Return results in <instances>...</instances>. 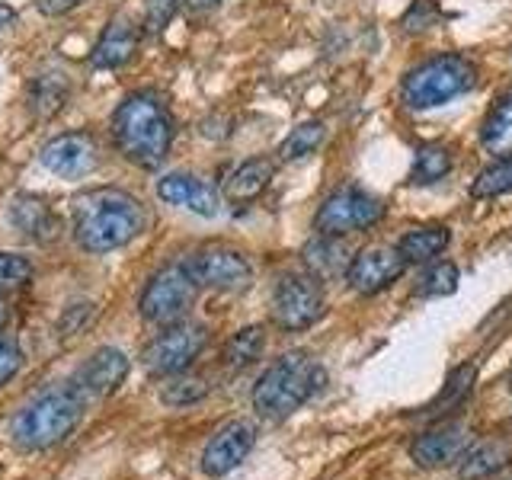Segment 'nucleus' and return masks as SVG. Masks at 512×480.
I'll list each match as a JSON object with an SVG mask.
<instances>
[{
  "instance_id": "30",
  "label": "nucleus",
  "mask_w": 512,
  "mask_h": 480,
  "mask_svg": "<svg viewBox=\"0 0 512 480\" xmlns=\"http://www.w3.org/2000/svg\"><path fill=\"white\" fill-rule=\"evenodd\" d=\"M461 282V272L455 263H436L426 269V276L420 279V285H416V292H420L423 298H445V295H455V288Z\"/></svg>"
},
{
  "instance_id": "16",
  "label": "nucleus",
  "mask_w": 512,
  "mask_h": 480,
  "mask_svg": "<svg viewBox=\"0 0 512 480\" xmlns=\"http://www.w3.org/2000/svg\"><path fill=\"white\" fill-rule=\"evenodd\" d=\"M128 372H132V362H128L125 352L103 346L77 368L74 384L87 397H109L112 391H119V384L128 378Z\"/></svg>"
},
{
  "instance_id": "22",
  "label": "nucleus",
  "mask_w": 512,
  "mask_h": 480,
  "mask_svg": "<svg viewBox=\"0 0 512 480\" xmlns=\"http://www.w3.org/2000/svg\"><path fill=\"white\" fill-rule=\"evenodd\" d=\"M480 144L484 151L500 157H512V93H506L500 103L490 109V116L480 125Z\"/></svg>"
},
{
  "instance_id": "26",
  "label": "nucleus",
  "mask_w": 512,
  "mask_h": 480,
  "mask_svg": "<svg viewBox=\"0 0 512 480\" xmlns=\"http://www.w3.org/2000/svg\"><path fill=\"white\" fill-rule=\"evenodd\" d=\"M263 349H266L263 327H244V330H237L228 343H224L221 359H224V365H228V368L240 372V368H247V365H253L256 359H260Z\"/></svg>"
},
{
  "instance_id": "38",
  "label": "nucleus",
  "mask_w": 512,
  "mask_h": 480,
  "mask_svg": "<svg viewBox=\"0 0 512 480\" xmlns=\"http://www.w3.org/2000/svg\"><path fill=\"white\" fill-rule=\"evenodd\" d=\"M221 0H183V7L189 13H205V10H215Z\"/></svg>"
},
{
  "instance_id": "20",
  "label": "nucleus",
  "mask_w": 512,
  "mask_h": 480,
  "mask_svg": "<svg viewBox=\"0 0 512 480\" xmlns=\"http://www.w3.org/2000/svg\"><path fill=\"white\" fill-rule=\"evenodd\" d=\"M301 260L308 266V272L314 279L327 282V279H340L349 272L352 256L343 244V237H330V234H317L314 240H308L301 250Z\"/></svg>"
},
{
  "instance_id": "34",
  "label": "nucleus",
  "mask_w": 512,
  "mask_h": 480,
  "mask_svg": "<svg viewBox=\"0 0 512 480\" xmlns=\"http://www.w3.org/2000/svg\"><path fill=\"white\" fill-rule=\"evenodd\" d=\"M23 368V349L13 336H0V388L10 384Z\"/></svg>"
},
{
  "instance_id": "17",
  "label": "nucleus",
  "mask_w": 512,
  "mask_h": 480,
  "mask_svg": "<svg viewBox=\"0 0 512 480\" xmlns=\"http://www.w3.org/2000/svg\"><path fill=\"white\" fill-rule=\"evenodd\" d=\"M468 442H471V429L464 423H445L439 429L426 432L413 445H410V458L420 464V468H445V464H455L468 455Z\"/></svg>"
},
{
  "instance_id": "3",
  "label": "nucleus",
  "mask_w": 512,
  "mask_h": 480,
  "mask_svg": "<svg viewBox=\"0 0 512 480\" xmlns=\"http://www.w3.org/2000/svg\"><path fill=\"white\" fill-rule=\"evenodd\" d=\"M87 394L74 381L48 384L10 420V439L20 452H48L84 420Z\"/></svg>"
},
{
  "instance_id": "36",
  "label": "nucleus",
  "mask_w": 512,
  "mask_h": 480,
  "mask_svg": "<svg viewBox=\"0 0 512 480\" xmlns=\"http://www.w3.org/2000/svg\"><path fill=\"white\" fill-rule=\"evenodd\" d=\"M436 16H439V10L432 7L429 0H416V4L404 16V29L407 32H423V29H429L432 23H436Z\"/></svg>"
},
{
  "instance_id": "23",
  "label": "nucleus",
  "mask_w": 512,
  "mask_h": 480,
  "mask_svg": "<svg viewBox=\"0 0 512 480\" xmlns=\"http://www.w3.org/2000/svg\"><path fill=\"white\" fill-rule=\"evenodd\" d=\"M512 461V445L506 439H493L471 448L468 455L461 458V480H484L496 471H503Z\"/></svg>"
},
{
  "instance_id": "13",
  "label": "nucleus",
  "mask_w": 512,
  "mask_h": 480,
  "mask_svg": "<svg viewBox=\"0 0 512 480\" xmlns=\"http://www.w3.org/2000/svg\"><path fill=\"white\" fill-rule=\"evenodd\" d=\"M253 442H256V429L250 423L234 420L228 426H221L202 452V471L208 477H224L250 455Z\"/></svg>"
},
{
  "instance_id": "37",
  "label": "nucleus",
  "mask_w": 512,
  "mask_h": 480,
  "mask_svg": "<svg viewBox=\"0 0 512 480\" xmlns=\"http://www.w3.org/2000/svg\"><path fill=\"white\" fill-rule=\"evenodd\" d=\"M80 4H87V0H39V10L45 16H64V13L77 10Z\"/></svg>"
},
{
  "instance_id": "11",
  "label": "nucleus",
  "mask_w": 512,
  "mask_h": 480,
  "mask_svg": "<svg viewBox=\"0 0 512 480\" xmlns=\"http://www.w3.org/2000/svg\"><path fill=\"white\" fill-rule=\"evenodd\" d=\"M39 160L61 180H84L100 167V144L90 132H61L42 144Z\"/></svg>"
},
{
  "instance_id": "40",
  "label": "nucleus",
  "mask_w": 512,
  "mask_h": 480,
  "mask_svg": "<svg viewBox=\"0 0 512 480\" xmlns=\"http://www.w3.org/2000/svg\"><path fill=\"white\" fill-rule=\"evenodd\" d=\"M10 314H13V311H10V301H7L4 295H0V330H4V327L10 324Z\"/></svg>"
},
{
  "instance_id": "14",
  "label": "nucleus",
  "mask_w": 512,
  "mask_h": 480,
  "mask_svg": "<svg viewBox=\"0 0 512 480\" xmlns=\"http://www.w3.org/2000/svg\"><path fill=\"white\" fill-rule=\"evenodd\" d=\"M157 199L176 208H189L199 218H215L221 212V192L192 173H167L157 183Z\"/></svg>"
},
{
  "instance_id": "21",
  "label": "nucleus",
  "mask_w": 512,
  "mask_h": 480,
  "mask_svg": "<svg viewBox=\"0 0 512 480\" xmlns=\"http://www.w3.org/2000/svg\"><path fill=\"white\" fill-rule=\"evenodd\" d=\"M272 176H276V164L269 157H250L224 180V199L234 205L260 199L266 186L272 183Z\"/></svg>"
},
{
  "instance_id": "1",
  "label": "nucleus",
  "mask_w": 512,
  "mask_h": 480,
  "mask_svg": "<svg viewBox=\"0 0 512 480\" xmlns=\"http://www.w3.org/2000/svg\"><path fill=\"white\" fill-rule=\"evenodd\" d=\"M148 228V212L132 192L116 186L84 189L71 199V234L80 250L112 253Z\"/></svg>"
},
{
  "instance_id": "39",
  "label": "nucleus",
  "mask_w": 512,
  "mask_h": 480,
  "mask_svg": "<svg viewBox=\"0 0 512 480\" xmlns=\"http://www.w3.org/2000/svg\"><path fill=\"white\" fill-rule=\"evenodd\" d=\"M13 20H16V10H13V7H7V4H0V29L13 26Z\"/></svg>"
},
{
  "instance_id": "25",
  "label": "nucleus",
  "mask_w": 512,
  "mask_h": 480,
  "mask_svg": "<svg viewBox=\"0 0 512 480\" xmlns=\"http://www.w3.org/2000/svg\"><path fill=\"white\" fill-rule=\"evenodd\" d=\"M452 170V151L445 144H423L416 148L413 167H410V183L413 186H432L448 176Z\"/></svg>"
},
{
  "instance_id": "24",
  "label": "nucleus",
  "mask_w": 512,
  "mask_h": 480,
  "mask_svg": "<svg viewBox=\"0 0 512 480\" xmlns=\"http://www.w3.org/2000/svg\"><path fill=\"white\" fill-rule=\"evenodd\" d=\"M448 240H452V234H448L445 224H429V228L407 231L404 237H400L397 250L404 253L407 263H429L448 247Z\"/></svg>"
},
{
  "instance_id": "9",
  "label": "nucleus",
  "mask_w": 512,
  "mask_h": 480,
  "mask_svg": "<svg viewBox=\"0 0 512 480\" xmlns=\"http://www.w3.org/2000/svg\"><path fill=\"white\" fill-rule=\"evenodd\" d=\"M324 288L320 279L308 276H282L276 292H272V320L282 330H308L314 327L320 317H324Z\"/></svg>"
},
{
  "instance_id": "4",
  "label": "nucleus",
  "mask_w": 512,
  "mask_h": 480,
  "mask_svg": "<svg viewBox=\"0 0 512 480\" xmlns=\"http://www.w3.org/2000/svg\"><path fill=\"white\" fill-rule=\"evenodd\" d=\"M324 381V368H320L308 352L292 349L272 362L263 378L253 388V407L266 420H285L301 404H308L314 391Z\"/></svg>"
},
{
  "instance_id": "10",
  "label": "nucleus",
  "mask_w": 512,
  "mask_h": 480,
  "mask_svg": "<svg viewBox=\"0 0 512 480\" xmlns=\"http://www.w3.org/2000/svg\"><path fill=\"white\" fill-rule=\"evenodd\" d=\"M189 276L196 279L199 288H215V292H244L253 282V266L240 250L212 244L202 247L183 260Z\"/></svg>"
},
{
  "instance_id": "29",
  "label": "nucleus",
  "mask_w": 512,
  "mask_h": 480,
  "mask_svg": "<svg viewBox=\"0 0 512 480\" xmlns=\"http://www.w3.org/2000/svg\"><path fill=\"white\" fill-rule=\"evenodd\" d=\"M512 192V157H500L496 164L477 173V180L471 183L474 199H496Z\"/></svg>"
},
{
  "instance_id": "33",
  "label": "nucleus",
  "mask_w": 512,
  "mask_h": 480,
  "mask_svg": "<svg viewBox=\"0 0 512 480\" xmlns=\"http://www.w3.org/2000/svg\"><path fill=\"white\" fill-rule=\"evenodd\" d=\"M180 7H183V0H144V29L164 32Z\"/></svg>"
},
{
  "instance_id": "12",
  "label": "nucleus",
  "mask_w": 512,
  "mask_h": 480,
  "mask_svg": "<svg viewBox=\"0 0 512 480\" xmlns=\"http://www.w3.org/2000/svg\"><path fill=\"white\" fill-rule=\"evenodd\" d=\"M407 266L410 263L404 260V253H400L397 247L375 244V247H365L352 256L346 282L356 295H378L404 276Z\"/></svg>"
},
{
  "instance_id": "7",
  "label": "nucleus",
  "mask_w": 512,
  "mask_h": 480,
  "mask_svg": "<svg viewBox=\"0 0 512 480\" xmlns=\"http://www.w3.org/2000/svg\"><path fill=\"white\" fill-rule=\"evenodd\" d=\"M208 346V330L192 320H180V324L164 327V333H157L154 340L144 346L141 365L148 368L157 378L180 375L202 356V349Z\"/></svg>"
},
{
  "instance_id": "8",
  "label": "nucleus",
  "mask_w": 512,
  "mask_h": 480,
  "mask_svg": "<svg viewBox=\"0 0 512 480\" xmlns=\"http://www.w3.org/2000/svg\"><path fill=\"white\" fill-rule=\"evenodd\" d=\"M384 218V202L372 192H365L359 186H343L330 192L324 205L317 208L314 215V231L317 234H330V237H343L352 231H368Z\"/></svg>"
},
{
  "instance_id": "31",
  "label": "nucleus",
  "mask_w": 512,
  "mask_h": 480,
  "mask_svg": "<svg viewBox=\"0 0 512 480\" xmlns=\"http://www.w3.org/2000/svg\"><path fill=\"white\" fill-rule=\"evenodd\" d=\"M32 276H36V269H32L29 256H23V253H10V250H0V295L16 292V288L29 285Z\"/></svg>"
},
{
  "instance_id": "28",
  "label": "nucleus",
  "mask_w": 512,
  "mask_h": 480,
  "mask_svg": "<svg viewBox=\"0 0 512 480\" xmlns=\"http://www.w3.org/2000/svg\"><path fill=\"white\" fill-rule=\"evenodd\" d=\"M327 138V128L324 122H301L298 128H292L288 132V138L279 144V157L282 160H301V157H308L314 154L320 144H324Z\"/></svg>"
},
{
  "instance_id": "32",
  "label": "nucleus",
  "mask_w": 512,
  "mask_h": 480,
  "mask_svg": "<svg viewBox=\"0 0 512 480\" xmlns=\"http://www.w3.org/2000/svg\"><path fill=\"white\" fill-rule=\"evenodd\" d=\"M474 378H477L474 365H458L455 372H452V378H448V384H445V394H439V400L429 407V413H442L445 407H458L461 400L471 394Z\"/></svg>"
},
{
  "instance_id": "27",
  "label": "nucleus",
  "mask_w": 512,
  "mask_h": 480,
  "mask_svg": "<svg viewBox=\"0 0 512 480\" xmlns=\"http://www.w3.org/2000/svg\"><path fill=\"white\" fill-rule=\"evenodd\" d=\"M208 394V381L202 375H170L164 384H160V400L167 407H189V404H199V400Z\"/></svg>"
},
{
  "instance_id": "5",
  "label": "nucleus",
  "mask_w": 512,
  "mask_h": 480,
  "mask_svg": "<svg viewBox=\"0 0 512 480\" xmlns=\"http://www.w3.org/2000/svg\"><path fill=\"white\" fill-rule=\"evenodd\" d=\"M477 64L464 55H436L400 80V100L410 109H436L474 90Z\"/></svg>"
},
{
  "instance_id": "2",
  "label": "nucleus",
  "mask_w": 512,
  "mask_h": 480,
  "mask_svg": "<svg viewBox=\"0 0 512 480\" xmlns=\"http://www.w3.org/2000/svg\"><path fill=\"white\" fill-rule=\"evenodd\" d=\"M116 151L138 170H160L173 148V119L154 90H135L116 106L109 119Z\"/></svg>"
},
{
  "instance_id": "18",
  "label": "nucleus",
  "mask_w": 512,
  "mask_h": 480,
  "mask_svg": "<svg viewBox=\"0 0 512 480\" xmlns=\"http://www.w3.org/2000/svg\"><path fill=\"white\" fill-rule=\"evenodd\" d=\"M138 45H141V29L132 16H112L109 26L103 29V36L93 45L90 64L96 71H116L135 58Z\"/></svg>"
},
{
  "instance_id": "6",
  "label": "nucleus",
  "mask_w": 512,
  "mask_h": 480,
  "mask_svg": "<svg viewBox=\"0 0 512 480\" xmlns=\"http://www.w3.org/2000/svg\"><path fill=\"white\" fill-rule=\"evenodd\" d=\"M199 285L189 276L186 263H167L164 269H157L148 279L138 301V311L148 324L157 327H170L180 324V320L189 314L192 301H196Z\"/></svg>"
},
{
  "instance_id": "15",
  "label": "nucleus",
  "mask_w": 512,
  "mask_h": 480,
  "mask_svg": "<svg viewBox=\"0 0 512 480\" xmlns=\"http://www.w3.org/2000/svg\"><path fill=\"white\" fill-rule=\"evenodd\" d=\"M7 221L13 231H20L32 244H55L61 237V218L55 215V208L45 199L32 196V192H20L13 196L10 208H7Z\"/></svg>"
},
{
  "instance_id": "19",
  "label": "nucleus",
  "mask_w": 512,
  "mask_h": 480,
  "mask_svg": "<svg viewBox=\"0 0 512 480\" xmlns=\"http://www.w3.org/2000/svg\"><path fill=\"white\" fill-rule=\"evenodd\" d=\"M68 96H71V80L64 71L52 68V71H42L29 80V87H26V106L32 112V119H52L58 116V112L64 109V103H68Z\"/></svg>"
},
{
  "instance_id": "35",
  "label": "nucleus",
  "mask_w": 512,
  "mask_h": 480,
  "mask_svg": "<svg viewBox=\"0 0 512 480\" xmlns=\"http://www.w3.org/2000/svg\"><path fill=\"white\" fill-rule=\"evenodd\" d=\"M90 317H93V304L90 301H77L71 304V308H64L61 320H58V330L61 336H71V333H80L87 324H90Z\"/></svg>"
}]
</instances>
